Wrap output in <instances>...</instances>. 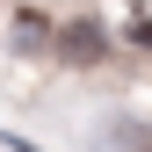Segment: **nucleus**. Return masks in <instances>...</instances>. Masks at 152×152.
<instances>
[{
    "instance_id": "nucleus-3",
    "label": "nucleus",
    "mask_w": 152,
    "mask_h": 152,
    "mask_svg": "<svg viewBox=\"0 0 152 152\" xmlns=\"http://www.w3.org/2000/svg\"><path fill=\"white\" fill-rule=\"evenodd\" d=\"M130 44H138V51H152V15H138V22H130Z\"/></svg>"
},
{
    "instance_id": "nucleus-1",
    "label": "nucleus",
    "mask_w": 152,
    "mask_h": 152,
    "mask_svg": "<svg viewBox=\"0 0 152 152\" xmlns=\"http://www.w3.org/2000/svg\"><path fill=\"white\" fill-rule=\"evenodd\" d=\"M58 51H65V65H80V58H102V29H94V22H72V29L58 36Z\"/></svg>"
},
{
    "instance_id": "nucleus-2",
    "label": "nucleus",
    "mask_w": 152,
    "mask_h": 152,
    "mask_svg": "<svg viewBox=\"0 0 152 152\" xmlns=\"http://www.w3.org/2000/svg\"><path fill=\"white\" fill-rule=\"evenodd\" d=\"M109 152H152V145L138 138V130H109Z\"/></svg>"
}]
</instances>
